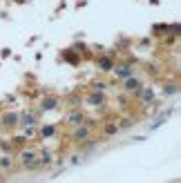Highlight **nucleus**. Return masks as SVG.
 Instances as JSON below:
<instances>
[{
  "label": "nucleus",
  "mask_w": 181,
  "mask_h": 183,
  "mask_svg": "<svg viewBox=\"0 0 181 183\" xmlns=\"http://www.w3.org/2000/svg\"><path fill=\"white\" fill-rule=\"evenodd\" d=\"M177 89H175V85H168V87H166V94H175Z\"/></svg>",
  "instance_id": "nucleus-11"
},
{
  "label": "nucleus",
  "mask_w": 181,
  "mask_h": 183,
  "mask_svg": "<svg viewBox=\"0 0 181 183\" xmlns=\"http://www.w3.org/2000/svg\"><path fill=\"white\" fill-rule=\"evenodd\" d=\"M125 87H128L130 92H139V89H141V83H139L137 78H130V81L125 83Z\"/></svg>",
  "instance_id": "nucleus-3"
},
{
  "label": "nucleus",
  "mask_w": 181,
  "mask_h": 183,
  "mask_svg": "<svg viewBox=\"0 0 181 183\" xmlns=\"http://www.w3.org/2000/svg\"><path fill=\"white\" fill-rule=\"evenodd\" d=\"M34 159H36V152H34V150H27V152H23V154H20V161L25 163L27 168H36V165H38Z\"/></svg>",
  "instance_id": "nucleus-1"
},
{
  "label": "nucleus",
  "mask_w": 181,
  "mask_h": 183,
  "mask_svg": "<svg viewBox=\"0 0 181 183\" xmlns=\"http://www.w3.org/2000/svg\"><path fill=\"white\" fill-rule=\"evenodd\" d=\"M67 121H69L72 125H81V123H83L85 119H83V114H81V112H72V114H69V119H67Z\"/></svg>",
  "instance_id": "nucleus-2"
},
{
  "label": "nucleus",
  "mask_w": 181,
  "mask_h": 183,
  "mask_svg": "<svg viewBox=\"0 0 181 183\" xmlns=\"http://www.w3.org/2000/svg\"><path fill=\"white\" fill-rule=\"evenodd\" d=\"M23 125H34V116H32V114H25V116H23Z\"/></svg>",
  "instance_id": "nucleus-9"
},
{
  "label": "nucleus",
  "mask_w": 181,
  "mask_h": 183,
  "mask_svg": "<svg viewBox=\"0 0 181 183\" xmlns=\"http://www.w3.org/2000/svg\"><path fill=\"white\" fill-rule=\"evenodd\" d=\"M87 136H90V130H87V127H81V130H76V132H74V139H76V141L87 139Z\"/></svg>",
  "instance_id": "nucleus-4"
},
{
  "label": "nucleus",
  "mask_w": 181,
  "mask_h": 183,
  "mask_svg": "<svg viewBox=\"0 0 181 183\" xmlns=\"http://www.w3.org/2000/svg\"><path fill=\"white\" fill-rule=\"evenodd\" d=\"M101 103H103V96H96V94L90 96V105H94V107H96V105H101Z\"/></svg>",
  "instance_id": "nucleus-7"
},
{
  "label": "nucleus",
  "mask_w": 181,
  "mask_h": 183,
  "mask_svg": "<svg viewBox=\"0 0 181 183\" xmlns=\"http://www.w3.org/2000/svg\"><path fill=\"white\" fill-rule=\"evenodd\" d=\"M56 107V98H47L43 101V110H54Z\"/></svg>",
  "instance_id": "nucleus-6"
},
{
  "label": "nucleus",
  "mask_w": 181,
  "mask_h": 183,
  "mask_svg": "<svg viewBox=\"0 0 181 183\" xmlns=\"http://www.w3.org/2000/svg\"><path fill=\"white\" fill-rule=\"evenodd\" d=\"M14 121H16V116H14V114H9V116H5V123H7V125H14Z\"/></svg>",
  "instance_id": "nucleus-10"
},
{
  "label": "nucleus",
  "mask_w": 181,
  "mask_h": 183,
  "mask_svg": "<svg viewBox=\"0 0 181 183\" xmlns=\"http://www.w3.org/2000/svg\"><path fill=\"white\" fill-rule=\"evenodd\" d=\"M116 74L123 76V78H128V76H130V67H121V69H116Z\"/></svg>",
  "instance_id": "nucleus-8"
},
{
  "label": "nucleus",
  "mask_w": 181,
  "mask_h": 183,
  "mask_svg": "<svg viewBox=\"0 0 181 183\" xmlns=\"http://www.w3.org/2000/svg\"><path fill=\"white\" fill-rule=\"evenodd\" d=\"M141 98H143V103H150L152 98H154V92H152L150 87H145L143 92H141Z\"/></svg>",
  "instance_id": "nucleus-5"
}]
</instances>
